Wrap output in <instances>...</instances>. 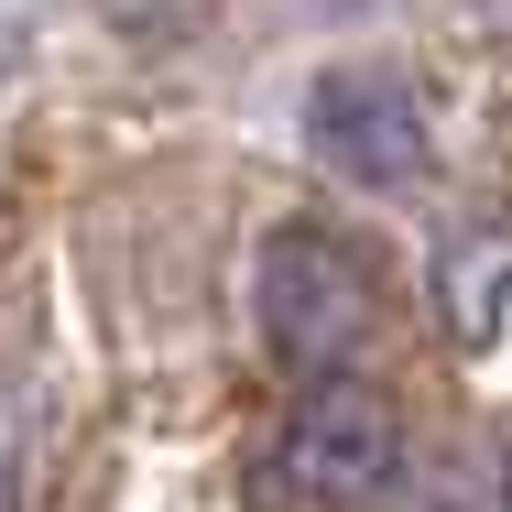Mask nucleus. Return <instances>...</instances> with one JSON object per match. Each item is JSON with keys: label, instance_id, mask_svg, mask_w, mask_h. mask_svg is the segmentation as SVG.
I'll list each match as a JSON object with an SVG mask.
<instances>
[{"label": "nucleus", "instance_id": "39448f33", "mask_svg": "<svg viewBox=\"0 0 512 512\" xmlns=\"http://www.w3.org/2000/svg\"><path fill=\"white\" fill-rule=\"evenodd\" d=\"M0 502H11V436H0Z\"/></svg>", "mask_w": 512, "mask_h": 512}, {"label": "nucleus", "instance_id": "f03ea898", "mask_svg": "<svg viewBox=\"0 0 512 512\" xmlns=\"http://www.w3.org/2000/svg\"><path fill=\"white\" fill-rule=\"evenodd\" d=\"M404 480V414L382 382L338 371V382H306L295 404L273 414L262 458H251V491L262 512H371Z\"/></svg>", "mask_w": 512, "mask_h": 512}, {"label": "nucleus", "instance_id": "20e7f679", "mask_svg": "<svg viewBox=\"0 0 512 512\" xmlns=\"http://www.w3.org/2000/svg\"><path fill=\"white\" fill-rule=\"evenodd\" d=\"M436 316L458 349H491L512 316V207H480L436 240Z\"/></svg>", "mask_w": 512, "mask_h": 512}, {"label": "nucleus", "instance_id": "7ed1b4c3", "mask_svg": "<svg viewBox=\"0 0 512 512\" xmlns=\"http://www.w3.org/2000/svg\"><path fill=\"white\" fill-rule=\"evenodd\" d=\"M306 142L349 186H414L436 164V120L414 99V77H393V66H327L306 88Z\"/></svg>", "mask_w": 512, "mask_h": 512}, {"label": "nucleus", "instance_id": "f257e3e1", "mask_svg": "<svg viewBox=\"0 0 512 512\" xmlns=\"http://www.w3.org/2000/svg\"><path fill=\"white\" fill-rule=\"evenodd\" d=\"M251 316L295 382H338L360 360V338L382 327V262L338 218H284L251 262Z\"/></svg>", "mask_w": 512, "mask_h": 512}]
</instances>
